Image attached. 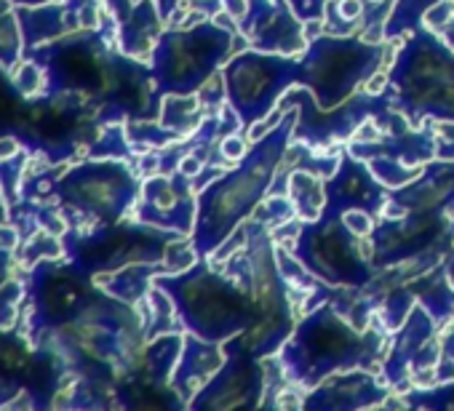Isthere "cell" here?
Wrapping results in <instances>:
<instances>
[{
  "mask_svg": "<svg viewBox=\"0 0 454 411\" xmlns=\"http://www.w3.org/2000/svg\"><path fill=\"white\" fill-rule=\"evenodd\" d=\"M297 107L286 110L284 118L239 160L236 168L211 179L198 192V217L190 244L198 257H211L227 238H231L268 198L278 166L294 142Z\"/></svg>",
  "mask_w": 454,
  "mask_h": 411,
  "instance_id": "cell-1",
  "label": "cell"
},
{
  "mask_svg": "<svg viewBox=\"0 0 454 411\" xmlns=\"http://www.w3.org/2000/svg\"><path fill=\"white\" fill-rule=\"evenodd\" d=\"M387 347V329L380 318L358 329L332 299H321L297 323L276 353L284 376L300 390H313L337 371L377 368Z\"/></svg>",
  "mask_w": 454,
  "mask_h": 411,
  "instance_id": "cell-2",
  "label": "cell"
},
{
  "mask_svg": "<svg viewBox=\"0 0 454 411\" xmlns=\"http://www.w3.org/2000/svg\"><path fill=\"white\" fill-rule=\"evenodd\" d=\"M155 286L171 297L179 323L200 339L224 345L254 323L241 281L211 257H198L179 273H163Z\"/></svg>",
  "mask_w": 454,
  "mask_h": 411,
  "instance_id": "cell-3",
  "label": "cell"
},
{
  "mask_svg": "<svg viewBox=\"0 0 454 411\" xmlns=\"http://www.w3.org/2000/svg\"><path fill=\"white\" fill-rule=\"evenodd\" d=\"M247 241L241 249L231 252L222 265L227 273H233L254 310V323L241 334L244 342L260 355L273 358L289 334L294 331V307L289 297V283L278 273L276 265V241L265 225L257 220H247Z\"/></svg>",
  "mask_w": 454,
  "mask_h": 411,
  "instance_id": "cell-4",
  "label": "cell"
},
{
  "mask_svg": "<svg viewBox=\"0 0 454 411\" xmlns=\"http://www.w3.org/2000/svg\"><path fill=\"white\" fill-rule=\"evenodd\" d=\"M393 107L411 128L454 123V46L425 25L406 33L387 70Z\"/></svg>",
  "mask_w": 454,
  "mask_h": 411,
  "instance_id": "cell-5",
  "label": "cell"
},
{
  "mask_svg": "<svg viewBox=\"0 0 454 411\" xmlns=\"http://www.w3.org/2000/svg\"><path fill=\"white\" fill-rule=\"evenodd\" d=\"M387 49V41L372 43L358 35L321 33L300 54V86L316 97L321 110L340 107L380 73L387 57H395Z\"/></svg>",
  "mask_w": 454,
  "mask_h": 411,
  "instance_id": "cell-6",
  "label": "cell"
},
{
  "mask_svg": "<svg viewBox=\"0 0 454 411\" xmlns=\"http://www.w3.org/2000/svg\"><path fill=\"white\" fill-rule=\"evenodd\" d=\"M233 27L195 22L163 30L153 49V81L158 94H198L239 49Z\"/></svg>",
  "mask_w": 454,
  "mask_h": 411,
  "instance_id": "cell-7",
  "label": "cell"
},
{
  "mask_svg": "<svg viewBox=\"0 0 454 411\" xmlns=\"http://www.w3.org/2000/svg\"><path fill=\"white\" fill-rule=\"evenodd\" d=\"M284 246L332 289H364L380 273L372 262L369 238L356 236L340 214L324 212L318 220L302 222L297 238Z\"/></svg>",
  "mask_w": 454,
  "mask_h": 411,
  "instance_id": "cell-8",
  "label": "cell"
},
{
  "mask_svg": "<svg viewBox=\"0 0 454 411\" xmlns=\"http://www.w3.org/2000/svg\"><path fill=\"white\" fill-rule=\"evenodd\" d=\"M224 102L241 120V131L262 123L281 102V97L300 83V57L244 49L224 62L222 70Z\"/></svg>",
  "mask_w": 454,
  "mask_h": 411,
  "instance_id": "cell-9",
  "label": "cell"
},
{
  "mask_svg": "<svg viewBox=\"0 0 454 411\" xmlns=\"http://www.w3.org/2000/svg\"><path fill=\"white\" fill-rule=\"evenodd\" d=\"M265 361L260 358L244 337L224 342V363L206 382V387L187 403L198 411H227V408H257L265 392Z\"/></svg>",
  "mask_w": 454,
  "mask_h": 411,
  "instance_id": "cell-10",
  "label": "cell"
},
{
  "mask_svg": "<svg viewBox=\"0 0 454 411\" xmlns=\"http://www.w3.org/2000/svg\"><path fill=\"white\" fill-rule=\"evenodd\" d=\"M438 321L427 313L422 302H414L406 321L395 329V339L382 361V379L390 384L393 392H403L411 387V376H433L435 382V366L441 361V339Z\"/></svg>",
  "mask_w": 454,
  "mask_h": 411,
  "instance_id": "cell-11",
  "label": "cell"
},
{
  "mask_svg": "<svg viewBox=\"0 0 454 411\" xmlns=\"http://www.w3.org/2000/svg\"><path fill=\"white\" fill-rule=\"evenodd\" d=\"M192 176L184 171L150 174L142 184L139 198V222L160 230H171L176 236H192L198 217V198H195Z\"/></svg>",
  "mask_w": 454,
  "mask_h": 411,
  "instance_id": "cell-12",
  "label": "cell"
},
{
  "mask_svg": "<svg viewBox=\"0 0 454 411\" xmlns=\"http://www.w3.org/2000/svg\"><path fill=\"white\" fill-rule=\"evenodd\" d=\"M297 17L292 0H247V14L239 33L252 49L300 57L308 49V30Z\"/></svg>",
  "mask_w": 454,
  "mask_h": 411,
  "instance_id": "cell-13",
  "label": "cell"
},
{
  "mask_svg": "<svg viewBox=\"0 0 454 411\" xmlns=\"http://www.w3.org/2000/svg\"><path fill=\"white\" fill-rule=\"evenodd\" d=\"M390 198V187L369 168L366 160L356 158L350 150L340 152L337 171L326 179V214L366 212L382 217V209Z\"/></svg>",
  "mask_w": 454,
  "mask_h": 411,
  "instance_id": "cell-14",
  "label": "cell"
},
{
  "mask_svg": "<svg viewBox=\"0 0 454 411\" xmlns=\"http://www.w3.org/2000/svg\"><path fill=\"white\" fill-rule=\"evenodd\" d=\"M390 395V384L380 379L372 368L337 371L318 382L302 398V406L310 411H356L369 406H382Z\"/></svg>",
  "mask_w": 454,
  "mask_h": 411,
  "instance_id": "cell-15",
  "label": "cell"
},
{
  "mask_svg": "<svg viewBox=\"0 0 454 411\" xmlns=\"http://www.w3.org/2000/svg\"><path fill=\"white\" fill-rule=\"evenodd\" d=\"M222 363H224V345L200 339V337L187 331L182 355L171 371L168 384L182 398V403L187 406L206 387V382L219 371Z\"/></svg>",
  "mask_w": 454,
  "mask_h": 411,
  "instance_id": "cell-16",
  "label": "cell"
},
{
  "mask_svg": "<svg viewBox=\"0 0 454 411\" xmlns=\"http://www.w3.org/2000/svg\"><path fill=\"white\" fill-rule=\"evenodd\" d=\"M286 195L292 198L297 217L313 222L324 214L326 206V176L313 168H294L286 176Z\"/></svg>",
  "mask_w": 454,
  "mask_h": 411,
  "instance_id": "cell-17",
  "label": "cell"
},
{
  "mask_svg": "<svg viewBox=\"0 0 454 411\" xmlns=\"http://www.w3.org/2000/svg\"><path fill=\"white\" fill-rule=\"evenodd\" d=\"M198 94H166L160 102V126L171 131L176 139H187L198 131L208 112Z\"/></svg>",
  "mask_w": 454,
  "mask_h": 411,
  "instance_id": "cell-18",
  "label": "cell"
},
{
  "mask_svg": "<svg viewBox=\"0 0 454 411\" xmlns=\"http://www.w3.org/2000/svg\"><path fill=\"white\" fill-rule=\"evenodd\" d=\"M435 4H441V0H395V6H393V12L387 17L385 27H382L385 41H398L406 33L422 27L425 25V14Z\"/></svg>",
  "mask_w": 454,
  "mask_h": 411,
  "instance_id": "cell-19",
  "label": "cell"
},
{
  "mask_svg": "<svg viewBox=\"0 0 454 411\" xmlns=\"http://www.w3.org/2000/svg\"><path fill=\"white\" fill-rule=\"evenodd\" d=\"M252 217L273 233V230L281 228L284 222L294 220V217H297V209H294V203H292L289 195H273V198H265V200L257 206Z\"/></svg>",
  "mask_w": 454,
  "mask_h": 411,
  "instance_id": "cell-20",
  "label": "cell"
},
{
  "mask_svg": "<svg viewBox=\"0 0 454 411\" xmlns=\"http://www.w3.org/2000/svg\"><path fill=\"white\" fill-rule=\"evenodd\" d=\"M403 403L414 408H454V382L417 387L403 398Z\"/></svg>",
  "mask_w": 454,
  "mask_h": 411,
  "instance_id": "cell-21",
  "label": "cell"
},
{
  "mask_svg": "<svg viewBox=\"0 0 454 411\" xmlns=\"http://www.w3.org/2000/svg\"><path fill=\"white\" fill-rule=\"evenodd\" d=\"M361 4H364L366 17H369V33H366V41H372V43L385 41L382 27H385V22H387L390 12H393V6H395V0H361Z\"/></svg>",
  "mask_w": 454,
  "mask_h": 411,
  "instance_id": "cell-22",
  "label": "cell"
},
{
  "mask_svg": "<svg viewBox=\"0 0 454 411\" xmlns=\"http://www.w3.org/2000/svg\"><path fill=\"white\" fill-rule=\"evenodd\" d=\"M454 382V326H449L441 337V361L435 366V382Z\"/></svg>",
  "mask_w": 454,
  "mask_h": 411,
  "instance_id": "cell-23",
  "label": "cell"
},
{
  "mask_svg": "<svg viewBox=\"0 0 454 411\" xmlns=\"http://www.w3.org/2000/svg\"><path fill=\"white\" fill-rule=\"evenodd\" d=\"M454 22V0H441L435 4L427 14H425V27L433 30V33H443L449 25Z\"/></svg>",
  "mask_w": 454,
  "mask_h": 411,
  "instance_id": "cell-24",
  "label": "cell"
},
{
  "mask_svg": "<svg viewBox=\"0 0 454 411\" xmlns=\"http://www.w3.org/2000/svg\"><path fill=\"white\" fill-rule=\"evenodd\" d=\"M244 131H231V134H224L216 144V155H222L224 160H241L249 150L244 144Z\"/></svg>",
  "mask_w": 454,
  "mask_h": 411,
  "instance_id": "cell-25",
  "label": "cell"
},
{
  "mask_svg": "<svg viewBox=\"0 0 454 411\" xmlns=\"http://www.w3.org/2000/svg\"><path fill=\"white\" fill-rule=\"evenodd\" d=\"M292 6L297 12V17L308 25V22H324L326 14V0H292Z\"/></svg>",
  "mask_w": 454,
  "mask_h": 411,
  "instance_id": "cell-26",
  "label": "cell"
},
{
  "mask_svg": "<svg viewBox=\"0 0 454 411\" xmlns=\"http://www.w3.org/2000/svg\"><path fill=\"white\" fill-rule=\"evenodd\" d=\"M441 35L446 38V43H449V46H454V22H451V25H449V27H446Z\"/></svg>",
  "mask_w": 454,
  "mask_h": 411,
  "instance_id": "cell-27",
  "label": "cell"
}]
</instances>
